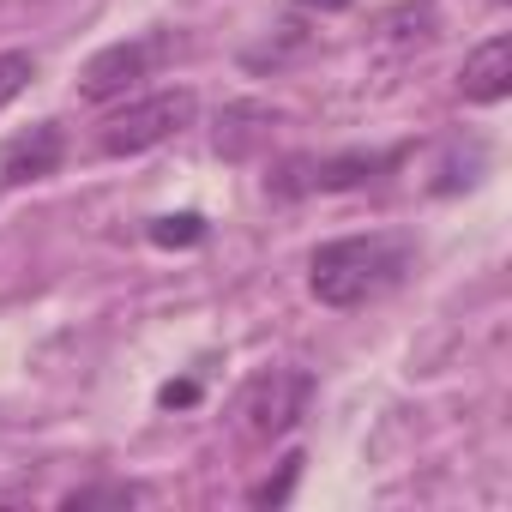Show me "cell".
Wrapping results in <instances>:
<instances>
[{
	"mask_svg": "<svg viewBox=\"0 0 512 512\" xmlns=\"http://www.w3.org/2000/svg\"><path fill=\"white\" fill-rule=\"evenodd\" d=\"M296 7H308V13H344L350 0H296Z\"/></svg>",
	"mask_w": 512,
	"mask_h": 512,
	"instance_id": "15",
	"label": "cell"
},
{
	"mask_svg": "<svg viewBox=\"0 0 512 512\" xmlns=\"http://www.w3.org/2000/svg\"><path fill=\"white\" fill-rule=\"evenodd\" d=\"M193 398H199V386H193V380H169V386L157 392V404H163V410H187Z\"/></svg>",
	"mask_w": 512,
	"mask_h": 512,
	"instance_id": "14",
	"label": "cell"
},
{
	"mask_svg": "<svg viewBox=\"0 0 512 512\" xmlns=\"http://www.w3.org/2000/svg\"><path fill=\"white\" fill-rule=\"evenodd\" d=\"M308 404H314V374L308 368H266L235 398V416H241L247 440H284V434L302 428Z\"/></svg>",
	"mask_w": 512,
	"mask_h": 512,
	"instance_id": "3",
	"label": "cell"
},
{
	"mask_svg": "<svg viewBox=\"0 0 512 512\" xmlns=\"http://www.w3.org/2000/svg\"><path fill=\"white\" fill-rule=\"evenodd\" d=\"M133 500H139V488H133V482H91V488L61 494V506H67V512H91V506H133Z\"/></svg>",
	"mask_w": 512,
	"mask_h": 512,
	"instance_id": "11",
	"label": "cell"
},
{
	"mask_svg": "<svg viewBox=\"0 0 512 512\" xmlns=\"http://www.w3.org/2000/svg\"><path fill=\"white\" fill-rule=\"evenodd\" d=\"M404 163V151H350V157H308V193H344L368 187L380 169Z\"/></svg>",
	"mask_w": 512,
	"mask_h": 512,
	"instance_id": "8",
	"label": "cell"
},
{
	"mask_svg": "<svg viewBox=\"0 0 512 512\" xmlns=\"http://www.w3.org/2000/svg\"><path fill=\"white\" fill-rule=\"evenodd\" d=\"M151 61H157V43H151V37L109 43V49H97V55L85 61V73H79V97H85V103H121V97L151 73Z\"/></svg>",
	"mask_w": 512,
	"mask_h": 512,
	"instance_id": "4",
	"label": "cell"
},
{
	"mask_svg": "<svg viewBox=\"0 0 512 512\" xmlns=\"http://www.w3.org/2000/svg\"><path fill=\"white\" fill-rule=\"evenodd\" d=\"M31 79H37V55H25V49H7V55H0V109H7Z\"/></svg>",
	"mask_w": 512,
	"mask_h": 512,
	"instance_id": "13",
	"label": "cell"
},
{
	"mask_svg": "<svg viewBox=\"0 0 512 512\" xmlns=\"http://www.w3.org/2000/svg\"><path fill=\"white\" fill-rule=\"evenodd\" d=\"M193 115H199V103H193V91H181V85H175V91L133 97V103H121V109L103 121L97 151H103V157H139V151H151V145L187 133Z\"/></svg>",
	"mask_w": 512,
	"mask_h": 512,
	"instance_id": "2",
	"label": "cell"
},
{
	"mask_svg": "<svg viewBox=\"0 0 512 512\" xmlns=\"http://www.w3.org/2000/svg\"><path fill=\"white\" fill-rule=\"evenodd\" d=\"M458 91L464 103H506L512 97V37H488L476 55H464Z\"/></svg>",
	"mask_w": 512,
	"mask_h": 512,
	"instance_id": "6",
	"label": "cell"
},
{
	"mask_svg": "<svg viewBox=\"0 0 512 512\" xmlns=\"http://www.w3.org/2000/svg\"><path fill=\"white\" fill-rule=\"evenodd\" d=\"M410 266V247L386 241V235H338L326 247H314L308 260V290L326 308H362L374 296H386Z\"/></svg>",
	"mask_w": 512,
	"mask_h": 512,
	"instance_id": "1",
	"label": "cell"
},
{
	"mask_svg": "<svg viewBox=\"0 0 512 512\" xmlns=\"http://www.w3.org/2000/svg\"><path fill=\"white\" fill-rule=\"evenodd\" d=\"M434 31H440V19H434V0H404V7L380 25V49H392V55H410V49H428L434 43Z\"/></svg>",
	"mask_w": 512,
	"mask_h": 512,
	"instance_id": "9",
	"label": "cell"
},
{
	"mask_svg": "<svg viewBox=\"0 0 512 512\" xmlns=\"http://www.w3.org/2000/svg\"><path fill=\"white\" fill-rule=\"evenodd\" d=\"M61 157H67V133H61L55 121H37V127H25L19 139L0 145V181H13V187L43 181V175L61 169Z\"/></svg>",
	"mask_w": 512,
	"mask_h": 512,
	"instance_id": "5",
	"label": "cell"
},
{
	"mask_svg": "<svg viewBox=\"0 0 512 512\" xmlns=\"http://www.w3.org/2000/svg\"><path fill=\"white\" fill-rule=\"evenodd\" d=\"M272 121H278V109H266V103H229V109L217 115V133H211L217 157H229V163L253 157V151L272 139Z\"/></svg>",
	"mask_w": 512,
	"mask_h": 512,
	"instance_id": "7",
	"label": "cell"
},
{
	"mask_svg": "<svg viewBox=\"0 0 512 512\" xmlns=\"http://www.w3.org/2000/svg\"><path fill=\"white\" fill-rule=\"evenodd\" d=\"M145 235H151L157 247H199V241H205V217H199V211H175V217H157Z\"/></svg>",
	"mask_w": 512,
	"mask_h": 512,
	"instance_id": "10",
	"label": "cell"
},
{
	"mask_svg": "<svg viewBox=\"0 0 512 512\" xmlns=\"http://www.w3.org/2000/svg\"><path fill=\"white\" fill-rule=\"evenodd\" d=\"M302 464H308V458H302V452H290V458L278 464V476H266L247 500H253V506H284V500L296 494V482H302Z\"/></svg>",
	"mask_w": 512,
	"mask_h": 512,
	"instance_id": "12",
	"label": "cell"
}]
</instances>
